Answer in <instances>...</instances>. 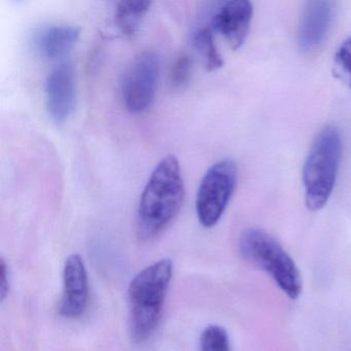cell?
Listing matches in <instances>:
<instances>
[{
  "label": "cell",
  "mask_w": 351,
  "mask_h": 351,
  "mask_svg": "<svg viewBox=\"0 0 351 351\" xmlns=\"http://www.w3.org/2000/svg\"><path fill=\"white\" fill-rule=\"evenodd\" d=\"M334 77L351 89V36L341 44L334 57Z\"/></svg>",
  "instance_id": "cell-15"
},
{
  "label": "cell",
  "mask_w": 351,
  "mask_h": 351,
  "mask_svg": "<svg viewBox=\"0 0 351 351\" xmlns=\"http://www.w3.org/2000/svg\"><path fill=\"white\" fill-rule=\"evenodd\" d=\"M10 291V277L8 266L5 260L1 258V264H0V295L1 300L5 301Z\"/></svg>",
  "instance_id": "cell-17"
},
{
  "label": "cell",
  "mask_w": 351,
  "mask_h": 351,
  "mask_svg": "<svg viewBox=\"0 0 351 351\" xmlns=\"http://www.w3.org/2000/svg\"><path fill=\"white\" fill-rule=\"evenodd\" d=\"M47 110L56 124L66 122L75 112L77 104V84L71 63H61L47 77Z\"/></svg>",
  "instance_id": "cell-8"
},
{
  "label": "cell",
  "mask_w": 351,
  "mask_h": 351,
  "mask_svg": "<svg viewBox=\"0 0 351 351\" xmlns=\"http://www.w3.org/2000/svg\"><path fill=\"white\" fill-rule=\"evenodd\" d=\"M193 61L190 56L182 54L173 63L170 71V83L174 88H182L189 83L192 75Z\"/></svg>",
  "instance_id": "cell-16"
},
{
  "label": "cell",
  "mask_w": 351,
  "mask_h": 351,
  "mask_svg": "<svg viewBox=\"0 0 351 351\" xmlns=\"http://www.w3.org/2000/svg\"><path fill=\"white\" fill-rule=\"evenodd\" d=\"M151 1H120L114 14V25L126 38L136 36L145 15L149 13Z\"/></svg>",
  "instance_id": "cell-12"
},
{
  "label": "cell",
  "mask_w": 351,
  "mask_h": 351,
  "mask_svg": "<svg viewBox=\"0 0 351 351\" xmlns=\"http://www.w3.org/2000/svg\"><path fill=\"white\" fill-rule=\"evenodd\" d=\"M334 20V3L330 1H308L302 12L298 32L299 48L314 53L324 45Z\"/></svg>",
  "instance_id": "cell-10"
},
{
  "label": "cell",
  "mask_w": 351,
  "mask_h": 351,
  "mask_svg": "<svg viewBox=\"0 0 351 351\" xmlns=\"http://www.w3.org/2000/svg\"><path fill=\"white\" fill-rule=\"evenodd\" d=\"M215 34L208 22L199 26L192 34V45L204 61L207 71H213L221 69L223 59L215 45Z\"/></svg>",
  "instance_id": "cell-13"
},
{
  "label": "cell",
  "mask_w": 351,
  "mask_h": 351,
  "mask_svg": "<svg viewBox=\"0 0 351 351\" xmlns=\"http://www.w3.org/2000/svg\"><path fill=\"white\" fill-rule=\"evenodd\" d=\"M90 289L87 269L80 254H71L63 268V293L59 313L66 318L83 315L89 304Z\"/></svg>",
  "instance_id": "cell-9"
},
{
  "label": "cell",
  "mask_w": 351,
  "mask_h": 351,
  "mask_svg": "<svg viewBox=\"0 0 351 351\" xmlns=\"http://www.w3.org/2000/svg\"><path fill=\"white\" fill-rule=\"evenodd\" d=\"M342 149L337 127H324L316 135L303 167L305 204L309 210H320L328 203L336 184Z\"/></svg>",
  "instance_id": "cell-3"
},
{
  "label": "cell",
  "mask_w": 351,
  "mask_h": 351,
  "mask_svg": "<svg viewBox=\"0 0 351 351\" xmlns=\"http://www.w3.org/2000/svg\"><path fill=\"white\" fill-rule=\"evenodd\" d=\"M239 250L247 262L268 273L289 299L300 297L302 278L299 269L272 235L258 228L245 230L240 237Z\"/></svg>",
  "instance_id": "cell-4"
},
{
  "label": "cell",
  "mask_w": 351,
  "mask_h": 351,
  "mask_svg": "<svg viewBox=\"0 0 351 351\" xmlns=\"http://www.w3.org/2000/svg\"><path fill=\"white\" fill-rule=\"evenodd\" d=\"M159 73L160 60L156 53H141L131 62L122 82L123 101L131 114H143L151 108Z\"/></svg>",
  "instance_id": "cell-6"
},
{
  "label": "cell",
  "mask_w": 351,
  "mask_h": 351,
  "mask_svg": "<svg viewBox=\"0 0 351 351\" xmlns=\"http://www.w3.org/2000/svg\"><path fill=\"white\" fill-rule=\"evenodd\" d=\"M186 195L180 162L176 156L163 158L152 172L137 209L139 238L157 237L178 215Z\"/></svg>",
  "instance_id": "cell-1"
},
{
  "label": "cell",
  "mask_w": 351,
  "mask_h": 351,
  "mask_svg": "<svg viewBox=\"0 0 351 351\" xmlns=\"http://www.w3.org/2000/svg\"><path fill=\"white\" fill-rule=\"evenodd\" d=\"M238 180L235 162L221 160L213 164L203 176L196 197V213L205 228H213L223 217Z\"/></svg>",
  "instance_id": "cell-5"
},
{
  "label": "cell",
  "mask_w": 351,
  "mask_h": 351,
  "mask_svg": "<svg viewBox=\"0 0 351 351\" xmlns=\"http://www.w3.org/2000/svg\"><path fill=\"white\" fill-rule=\"evenodd\" d=\"M254 9L247 0L217 3L208 23L215 34L223 36L233 50L241 48L250 32Z\"/></svg>",
  "instance_id": "cell-7"
},
{
  "label": "cell",
  "mask_w": 351,
  "mask_h": 351,
  "mask_svg": "<svg viewBox=\"0 0 351 351\" xmlns=\"http://www.w3.org/2000/svg\"><path fill=\"white\" fill-rule=\"evenodd\" d=\"M200 351H231L227 330L217 324L205 328L200 336Z\"/></svg>",
  "instance_id": "cell-14"
},
{
  "label": "cell",
  "mask_w": 351,
  "mask_h": 351,
  "mask_svg": "<svg viewBox=\"0 0 351 351\" xmlns=\"http://www.w3.org/2000/svg\"><path fill=\"white\" fill-rule=\"evenodd\" d=\"M172 273V261L162 258L145 267L131 280L128 287L130 332L135 342L147 340L157 328Z\"/></svg>",
  "instance_id": "cell-2"
},
{
  "label": "cell",
  "mask_w": 351,
  "mask_h": 351,
  "mask_svg": "<svg viewBox=\"0 0 351 351\" xmlns=\"http://www.w3.org/2000/svg\"><path fill=\"white\" fill-rule=\"evenodd\" d=\"M80 36L81 29L75 26L51 25L36 34L34 47L43 58L59 60L73 51Z\"/></svg>",
  "instance_id": "cell-11"
}]
</instances>
